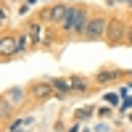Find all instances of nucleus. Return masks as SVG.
<instances>
[{
    "label": "nucleus",
    "mask_w": 132,
    "mask_h": 132,
    "mask_svg": "<svg viewBox=\"0 0 132 132\" xmlns=\"http://www.w3.org/2000/svg\"><path fill=\"white\" fill-rule=\"evenodd\" d=\"M93 114V108H79V111H77V119H87Z\"/></svg>",
    "instance_id": "13"
},
{
    "label": "nucleus",
    "mask_w": 132,
    "mask_h": 132,
    "mask_svg": "<svg viewBox=\"0 0 132 132\" xmlns=\"http://www.w3.org/2000/svg\"><path fill=\"white\" fill-rule=\"evenodd\" d=\"M32 95L37 98V101H48V98L56 95V90H53V82H40L32 87Z\"/></svg>",
    "instance_id": "4"
},
{
    "label": "nucleus",
    "mask_w": 132,
    "mask_h": 132,
    "mask_svg": "<svg viewBox=\"0 0 132 132\" xmlns=\"http://www.w3.org/2000/svg\"><path fill=\"white\" fill-rule=\"evenodd\" d=\"M119 77H122V71L106 69V71H98V82H111V79H119Z\"/></svg>",
    "instance_id": "9"
},
{
    "label": "nucleus",
    "mask_w": 132,
    "mask_h": 132,
    "mask_svg": "<svg viewBox=\"0 0 132 132\" xmlns=\"http://www.w3.org/2000/svg\"><path fill=\"white\" fill-rule=\"evenodd\" d=\"M106 29H108V21L103 16H90V21H87V27H85V40L87 42H95V40H103L106 35Z\"/></svg>",
    "instance_id": "2"
},
{
    "label": "nucleus",
    "mask_w": 132,
    "mask_h": 132,
    "mask_svg": "<svg viewBox=\"0 0 132 132\" xmlns=\"http://www.w3.org/2000/svg\"><path fill=\"white\" fill-rule=\"evenodd\" d=\"M32 42H35V40H32L29 35H24V37H19V50H27V48L32 45Z\"/></svg>",
    "instance_id": "12"
},
{
    "label": "nucleus",
    "mask_w": 132,
    "mask_h": 132,
    "mask_svg": "<svg viewBox=\"0 0 132 132\" xmlns=\"http://www.w3.org/2000/svg\"><path fill=\"white\" fill-rule=\"evenodd\" d=\"M66 13H69V5H53L48 13H45V19L48 21H63Z\"/></svg>",
    "instance_id": "7"
},
{
    "label": "nucleus",
    "mask_w": 132,
    "mask_h": 132,
    "mask_svg": "<svg viewBox=\"0 0 132 132\" xmlns=\"http://www.w3.org/2000/svg\"><path fill=\"white\" fill-rule=\"evenodd\" d=\"M27 35H29L32 40H40V35H42V27H40V24H29V29H27Z\"/></svg>",
    "instance_id": "11"
},
{
    "label": "nucleus",
    "mask_w": 132,
    "mask_h": 132,
    "mask_svg": "<svg viewBox=\"0 0 132 132\" xmlns=\"http://www.w3.org/2000/svg\"><path fill=\"white\" fill-rule=\"evenodd\" d=\"M122 101H124L122 106H127V108H132V98L127 95V90H122Z\"/></svg>",
    "instance_id": "15"
},
{
    "label": "nucleus",
    "mask_w": 132,
    "mask_h": 132,
    "mask_svg": "<svg viewBox=\"0 0 132 132\" xmlns=\"http://www.w3.org/2000/svg\"><path fill=\"white\" fill-rule=\"evenodd\" d=\"M21 98H24V90H21V87H11V90L3 93V101L11 103V106H21Z\"/></svg>",
    "instance_id": "6"
},
{
    "label": "nucleus",
    "mask_w": 132,
    "mask_h": 132,
    "mask_svg": "<svg viewBox=\"0 0 132 132\" xmlns=\"http://www.w3.org/2000/svg\"><path fill=\"white\" fill-rule=\"evenodd\" d=\"M129 87H132V85H129Z\"/></svg>",
    "instance_id": "18"
},
{
    "label": "nucleus",
    "mask_w": 132,
    "mask_h": 132,
    "mask_svg": "<svg viewBox=\"0 0 132 132\" xmlns=\"http://www.w3.org/2000/svg\"><path fill=\"white\" fill-rule=\"evenodd\" d=\"M53 90H56V95H66L71 90V79H53Z\"/></svg>",
    "instance_id": "8"
},
{
    "label": "nucleus",
    "mask_w": 132,
    "mask_h": 132,
    "mask_svg": "<svg viewBox=\"0 0 132 132\" xmlns=\"http://www.w3.org/2000/svg\"><path fill=\"white\" fill-rule=\"evenodd\" d=\"M127 42H129V45H132V27L127 29Z\"/></svg>",
    "instance_id": "16"
},
{
    "label": "nucleus",
    "mask_w": 132,
    "mask_h": 132,
    "mask_svg": "<svg viewBox=\"0 0 132 132\" xmlns=\"http://www.w3.org/2000/svg\"><path fill=\"white\" fill-rule=\"evenodd\" d=\"M119 3H132V0H119Z\"/></svg>",
    "instance_id": "17"
},
{
    "label": "nucleus",
    "mask_w": 132,
    "mask_h": 132,
    "mask_svg": "<svg viewBox=\"0 0 132 132\" xmlns=\"http://www.w3.org/2000/svg\"><path fill=\"white\" fill-rule=\"evenodd\" d=\"M127 29L129 27H124L122 19H111L108 21V29H106V40L111 42V45H119V42L127 40Z\"/></svg>",
    "instance_id": "3"
},
{
    "label": "nucleus",
    "mask_w": 132,
    "mask_h": 132,
    "mask_svg": "<svg viewBox=\"0 0 132 132\" xmlns=\"http://www.w3.org/2000/svg\"><path fill=\"white\" fill-rule=\"evenodd\" d=\"M71 90H77V93H87V85H85L82 77H71Z\"/></svg>",
    "instance_id": "10"
},
{
    "label": "nucleus",
    "mask_w": 132,
    "mask_h": 132,
    "mask_svg": "<svg viewBox=\"0 0 132 132\" xmlns=\"http://www.w3.org/2000/svg\"><path fill=\"white\" fill-rule=\"evenodd\" d=\"M87 21H90V16L85 13L82 8H69V13H66V19L61 21L63 32H74V35H85V27Z\"/></svg>",
    "instance_id": "1"
},
{
    "label": "nucleus",
    "mask_w": 132,
    "mask_h": 132,
    "mask_svg": "<svg viewBox=\"0 0 132 132\" xmlns=\"http://www.w3.org/2000/svg\"><path fill=\"white\" fill-rule=\"evenodd\" d=\"M0 53H3V58H11V56H16L19 50V40L16 37H3V42H0Z\"/></svg>",
    "instance_id": "5"
},
{
    "label": "nucleus",
    "mask_w": 132,
    "mask_h": 132,
    "mask_svg": "<svg viewBox=\"0 0 132 132\" xmlns=\"http://www.w3.org/2000/svg\"><path fill=\"white\" fill-rule=\"evenodd\" d=\"M106 103L116 106V103H119V95H116V93H108V95H106Z\"/></svg>",
    "instance_id": "14"
}]
</instances>
